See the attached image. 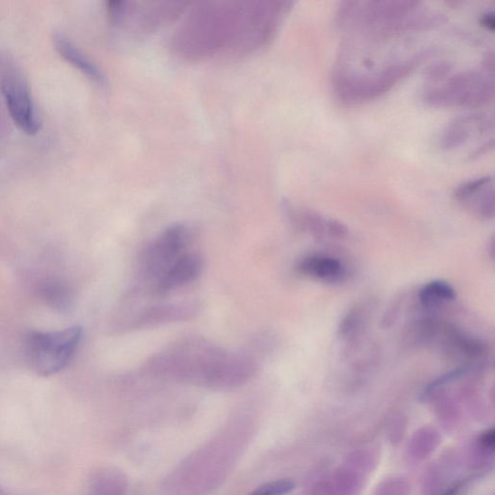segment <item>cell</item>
<instances>
[{
	"instance_id": "cell-5",
	"label": "cell",
	"mask_w": 495,
	"mask_h": 495,
	"mask_svg": "<svg viewBox=\"0 0 495 495\" xmlns=\"http://www.w3.org/2000/svg\"><path fill=\"white\" fill-rule=\"evenodd\" d=\"M427 56L429 52L423 50L365 71L338 62L332 74L333 90L342 103L349 105L376 100L416 71Z\"/></svg>"
},
{
	"instance_id": "cell-6",
	"label": "cell",
	"mask_w": 495,
	"mask_h": 495,
	"mask_svg": "<svg viewBox=\"0 0 495 495\" xmlns=\"http://www.w3.org/2000/svg\"><path fill=\"white\" fill-rule=\"evenodd\" d=\"M82 338L83 329L79 326L32 332L26 339V355L39 374L52 376L69 366Z\"/></svg>"
},
{
	"instance_id": "cell-9",
	"label": "cell",
	"mask_w": 495,
	"mask_h": 495,
	"mask_svg": "<svg viewBox=\"0 0 495 495\" xmlns=\"http://www.w3.org/2000/svg\"><path fill=\"white\" fill-rule=\"evenodd\" d=\"M2 91L13 123L26 135H36L41 130V118L23 75L14 69L8 70L2 80Z\"/></svg>"
},
{
	"instance_id": "cell-12",
	"label": "cell",
	"mask_w": 495,
	"mask_h": 495,
	"mask_svg": "<svg viewBox=\"0 0 495 495\" xmlns=\"http://www.w3.org/2000/svg\"><path fill=\"white\" fill-rule=\"evenodd\" d=\"M284 210L294 229L302 233L317 238L344 239L349 235V229L342 222L321 215L320 213L310 208L286 202Z\"/></svg>"
},
{
	"instance_id": "cell-21",
	"label": "cell",
	"mask_w": 495,
	"mask_h": 495,
	"mask_svg": "<svg viewBox=\"0 0 495 495\" xmlns=\"http://www.w3.org/2000/svg\"><path fill=\"white\" fill-rule=\"evenodd\" d=\"M365 319V311L362 306H354L345 314L339 325V335L344 339L355 337L362 328Z\"/></svg>"
},
{
	"instance_id": "cell-25",
	"label": "cell",
	"mask_w": 495,
	"mask_h": 495,
	"mask_svg": "<svg viewBox=\"0 0 495 495\" xmlns=\"http://www.w3.org/2000/svg\"><path fill=\"white\" fill-rule=\"evenodd\" d=\"M476 479L475 477L463 479L450 486L440 495H464L468 488H470L472 481Z\"/></svg>"
},
{
	"instance_id": "cell-8",
	"label": "cell",
	"mask_w": 495,
	"mask_h": 495,
	"mask_svg": "<svg viewBox=\"0 0 495 495\" xmlns=\"http://www.w3.org/2000/svg\"><path fill=\"white\" fill-rule=\"evenodd\" d=\"M190 231L182 224L172 225L142 252L139 260V277L144 283H151L162 276L186 252L189 245Z\"/></svg>"
},
{
	"instance_id": "cell-2",
	"label": "cell",
	"mask_w": 495,
	"mask_h": 495,
	"mask_svg": "<svg viewBox=\"0 0 495 495\" xmlns=\"http://www.w3.org/2000/svg\"><path fill=\"white\" fill-rule=\"evenodd\" d=\"M445 20L440 13L409 0L343 2L336 13L342 30L378 41L427 30Z\"/></svg>"
},
{
	"instance_id": "cell-14",
	"label": "cell",
	"mask_w": 495,
	"mask_h": 495,
	"mask_svg": "<svg viewBox=\"0 0 495 495\" xmlns=\"http://www.w3.org/2000/svg\"><path fill=\"white\" fill-rule=\"evenodd\" d=\"M204 270L203 258L197 252H185L152 286L157 297L177 290L196 280Z\"/></svg>"
},
{
	"instance_id": "cell-15",
	"label": "cell",
	"mask_w": 495,
	"mask_h": 495,
	"mask_svg": "<svg viewBox=\"0 0 495 495\" xmlns=\"http://www.w3.org/2000/svg\"><path fill=\"white\" fill-rule=\"evenodd\" d=\"M355 465L347 463L329 479L318 485L314 495H359L365 487V475Z\"/></svg>"
},
{
	"instance_id": "cell-22",
	"label": "cell",
	"mask_w": 495,
	"mask_h": 495,
	"mask_svg": "<svg viewBox=\"0 0 495 495\" xmlns=\"http://www.w3.org/2000/svg\"><path fill=\"white\" fill-rule=\"evenodd\" d=\"M294 488H296V484L291 480H277L261 486L250 495H287Z\"/></svg>"
},
{
	"instance_id": "cell-19",
	"label": "cell",
	"mask_w": 495,
	"mask_h": 495,
	"mask_svg": "<svg viewBox=\"0 0 495 495\" xmlns=\"http://www.w3.org/2000/svg\"><path fill=\"white\" fill-rule=\"evenodd\" d=\"M454 289L445 280H435L425 285L419 292V301L426 310H435L445 303L456 299Z\"/></svg>"
},
{
	"instance_id": "cell-17",
	"label": "cell",
	"mask_w": 495,
	"mask_h": 495,
	"mask_svg": "<svg viewBox=\"0 0 495 495\" xmlns=\"http://www.w3.org/2000/svg\"><path fill=\"white\" fill-rule=\"evenodd\" d=\"M52 43L59 55L75 69L84 74L92 82L98 85L105 83V77L99 67L96 66L85 53L80 50L69 37L63 33H56L52 36Z\"/></svg>"
},
{
	"instance_id": "cell-13",
	"label": "cell",
	"mask_w": 495,
	"mask_h": 495,
	"mask_svg": "<svg viewBox=\"0 0 495 495\" xmlns=\"http://www.w3.org/2000/svg\"><path fill=\"white\" fill-rule=\"evenodd\" d=\"M492 119L483 114L458 116L452 120L440 133L439 145L445 151H454L472 139L492 131Z\"/></svg>"
},
{
	"instance_id": "cell-18",
	"label": "cell",
	"mask_w": 495,
	"mask_h": 495,
	"mask_svg": "<svg viewBox=\"0 0 495 495\" xmlns=\"http://www.w3.org/2000/svg\"><path fill=\"white\" fill-rule=\"evenodd\" d=\"M446 351L452 356L466 360H480L487 354V345L450 325L440 327Z\"/></svg>"
},
{
	"instance_id": "cell-7",
	"label": "cell",
	"mask_w": 495,
	"mask_h": 495,
	"mask_svg": "<svg viewBox=\"0 0 495 495\" xmlns=\"http://www.w3.org/2000/svg\"><path fill=\"white\" fill-rule=\"evenodd\" d=\"M186 3L111 2L106 6L111 23L133 32H151L181 18Z\"/></svg>"
},
{
	"instance_id": "cell-3",
	"label": "cell",
	"mask_w": 495,
	"mask_h": 495,
	"mask_svg": "<svg viewBox=\"0 0 495 495\" xmlns=\"http://www.w3.org/2000/svg\"><path fill=\"white\" fill-rule=\"evenodd\" d=\"M230 353L202 338H191L172 344L151 357L144 371L160 377L217 387Z\"/></svg>"
},
{
	"instance_id": "cell-10",
	"label": "cell",
	"mask_w": 495,
	"mask_h": 495,
	"mask_svg": "<svg viewBox=\"0 0 495 495\" xmlns=\"http://www.w3.org/2000/svg\"><path fill=\"white\" fill-rule=\"evenodd\" d=\"M199 312V305L194 301L157 304L145 307L133 316L125 330L156 328L194 318Z\"/></svg>"
},
{
	"instance_id": "cell-11",
	"label": "cell",
	"mask_w": 495,
	"mask_h": 495,
	"mask_svg": "<svg viewBox=\"0 0 495 495\" xmlns=\"http://www.w3.org/2000/svg\"><path fill=\"white\" fill-rule=\"evenodd\" d=\"M456 202L481 220L494 217V183L490 176L466 180L454 192Z\"/></svg>"
},
{
	"instance_id": "cell-4",
	"label": "cell",
	"mask_w": 495,
	"mask_h": 495,
	"mask_svg": "<svg viewBox=\"0 0 495 495\" xmlns=\"http://www.w3.org/2000/svg\"><path fill=\"white\" fill-rule=\"evenodd\" d=\"M423 98L436 108H476L494 98V57L489 53L481 66L452 73L445 63L429 72Z\"/></svg>"
},
{
	"instance_id": "cell-20",
	"label": "cell",
	"mask_w": 495,
	"mask_h": 495,
	"mask_svg": "<svg viewBox=\"0 0 495 495\" xmlns=\"http://www.w3.org/2000/svg\"><path fill=\"white\" fill-rule=\"evenodd\" d=\"M441 441L439 433L430 426L422 427L413 435L408 445V456L411 460L420 462L435 451Z\"/></svg>"
},
{
	"instance_id": "cell-1",
	"label": "cell",
	"mask_w": 495,
	"mask_h": 495,
	"mask_svg": "<svg viewBox=\"0 0 495 495\" xmlns=\"http://www.w3.org/2000/svg\"><path fill=\"white\" fill-rule=\"evenodd\" d=\"M290 2H203L187 8L172 36L176 55L188 61L243 58L270 45Z\"/></svg>"
},
{
	"instance_id": "cell-24",
	"label": "cell",
	"mask_w": 495,
	"mask_h": 495,
	"mask_svg": "<svg viewBox=\"0 0 495 495\" xmlns=\"http://www.w3.org/2000/svg\"><path fill=\"white\" fill-rule=\"evenodd\" d=\"M494 446L495 431L493 429L481 433L476 440V447L481 454H492L494 451Z\"/></svg>"
},
{
	"instance_id": "cell-16",
	"label": "cell",
	"mask_w": 495,
	"mask_h": 495,
	"mask_svg": "<svg viewBox=\"0 0 495 495\" xmlns=\"http://www.w3.org/2000/svg\"><path fill=\"white\" fill-rule=\"evenodd\" d=\"M296 270L302 276L330 284L340 283L346 276L343 262L326 255L303 257L297 263Z\"/></svg>"
},
{
	"instance_id": "cell-23",
	"label": "cell",
	"mask_w": 495,
	"mask_h": 495,
	"mask_svg": "<svg viewBox=\"0 0 495 495\" xmlns=\"http://www.w3.org/2000/svg\"><path fill=\"white\" fill-rule=\"evenodd\" d=\"M408 481L400 478L388 479L379 486L376 495H409Z\"/></svg>"
}]
</instances>
